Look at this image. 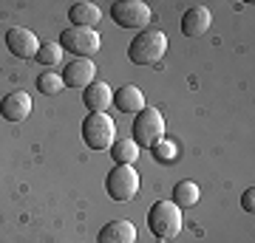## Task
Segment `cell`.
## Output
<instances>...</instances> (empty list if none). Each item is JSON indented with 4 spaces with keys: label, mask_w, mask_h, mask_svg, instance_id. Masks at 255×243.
Segmentation results:
<instances>
[{
    "label": "cell",
    "mask_w": 255,
    "mask_h": 243,
    "mask_svg": "<svg viewBox=\"0 0 255 243\" xmlns=\"http://www.w3.org/2000/svg\"><path fill=\"white\" fill-rule=\"evenodd\" d=\"M182 226H184L182 209L176 207L173 201H156L150 207V212H147V229L162 243L176 241L182 235Z\"/></svg>",
    "instance_id": "cell-1"
},
{
    "label": "cell",
    "mask_w": 255,
    "mask_h": 243,
    "mask_svg": "<svg viewBox=\"0 0 255 243\" xmlns=\"http://www.w3.org/2000/svg\"><path fill=\"white\" fill-rule=\"evenodd\" d=\"M167 51V37L159 28H145L128 45V60L136 65H156Z\"/></svg>",
    "instance_id": "cell-2"
},
{
    "label": "cell",
    "mask_w": 255,
    "mask_h": 243,
    "mask_svg": "<svg viewBox=\"0 0 255 243\" xmlns=\"http://www.w3.org/2000/svg\"><path fill=\"white\" fill-rule=\"evenodd\" d=\"M82 139L91 150H111L117 142V122L108 113H88L82 122Z\"/></svg>",
    "instance_id": "cell-3"
},
{
    "label": "cell",
    "mask_w": 255,
    "mask_h": 243,
    "mask_svg": "<svg viewBox=\"0 0 255 243\" xmlns=\"http://www.w3.org/2000/svg\"><path fill=\"white\" fill-rule=\"evenodd\" d=\"M105 189L114 201H130L139 192V172L133 164H117L105 178Z\"/></svg>",
    "instance_id": "cell-4"
},
{
    "label": "cell",
    "mask_w": 255,
    "mask_h": 243,
    "mask_svg": "<svg viewBox=\"0 0 255 243\" xmlns=\"http://www.w3.org/2000/svg\"><path fill=\"white\" fill-rule=\"evenodd\" d=\"M60 45H63V51L74 54L77 60H91V57L100 51V34H97L94 28L71 26L60 34Z\"/></svg>",
    "instance_id": "cell-5"
},
{
    "label": "cell",
    "mask_w": 255,
    "mask_h": 243,
    "mask_svg": "<svg viewBox=\"0 0 255 243\" xmlns=\"http://www.w3.org/2000/svg\"><path fill=\"white\" fill-rule=\"evenodd\" d=\"M164 139V119L159 108H145L133 119V142L136 147H153Z\"/></svg>",
    "instance_id": "cell-6"
},
{
    "label": "cell",
    "mask_w": 255,
    "mask_h": 243,
    "mask_svg": "<svg viewBox=\"0 0 255 243\" xmlns=\"http://www.w3.org/2000/svg\"><path fill=\"white\" fill-rule=\"evenodd\" d=\"M111 17L119 28H145L150 23V6L145 0H119L111 6Z\"/></svg>",
    "instance_id": "cell-7"
},
{
    "label": "cell",
    "mask_w": 255,
    "mask_h": 243,
    "mask_svg": "<svg viewBox=\"0 0 255 243\" xmlns=\"http://www.w3.org/2000/svg\"><path fill=\"white\" fill-rule=\"evenodd\" d=\"M6 45H9V51L17 60H34L37 51H40V40L31 28H23V26H14L6 31Z\"/></svg>",
    "instance_id": "cell-8"
},
{
    "label": "cell",
    "mask_w": 255,
    "mask_h": 243,
    "mask_svg": "<svg viewBox=\"0 0 255 243\" xmlns=\"http://www.w3.org/2000/svg\"><path fill=\"white\" fill-rule=\"evenodd\" d=\"M139 241V232H136V224L128 221V218H119V221H111L100 229L97 235V243H136Z\"/></svg>",
    "instance_id": "cell-9"
},
{
    "label": "cell",
    "mask_w": 255,
    "mask_h": 243,
    "mask_svg": "<svg viewBox=\"0 0 255 243\" xmlns=\"http://www.w3.org/2000/svg\"><path fill=\"white\" fill-rule=\"evenodd\" d=\"M65 88H88L91 82H97V65L91 60H71L63 71Z\"/></svg>",
    "instance_id": "cell-10"
},
{
    "label": "cell",
    "mask_w": 255,
    "mask_h": 243,
    "mask_svg": "<svg viewBox=\"0 0 255 243\" xmlns=\"http://www.w3.org/2000/svg\"><path fill=\"white\" fill-rule=\"evenodd\" d=\"M31 108L34 105H31V96H28L26 90H11L0 102V113H3L6 122H23V119H28Z\"/></svg>",
    "instance_id": "cell-11"
},
{
    "label": "cell",
    "mask_w": 255,
    "mask_h": 243,
    "mask_svg": "<svg viewBox=\"0 0 255 243\" xmlns=\"http://www.w3.org/2000/svg\"><path fill=\"white\" fill-rule=\"evenodd\" d=\"M114 108L119 113H130V116H136L142 110L147 108L145 105V93L136 88V85H122V88L114 90Z\"/></svg>",
    "instance_id": "cell-12"
},
{
    "label": "cell",
    "mask_w": 255,
    "mask_h": 243,
    "mask_svg": "<svg viewBox=\"0 0 255 243\" xmlns=\"http://www.w3.org/2000/svg\"><path fill=\"white\" fill-rule=\"evenodd\" d=\"M82 102L91 113H105V108L114 105V90H111L108 82H91L82 90Z\"/></svg>",
    "instance_id": "cell-13"
},
{
    "label": "cell",
    "mask_w": 255,
    "mask_h": 243,
    "mask_svg": "<svg viewBox=\"0 0 255 243\" xmlns=\"http://www.w3.org/2000/svg\"><path fill=\"white\" fill-rule=\"evenodd\" d=\"M210 11L204 6H190L182 17V34L184 37H201L210 28Z\"/></svg>",
    "instance_id": "cell-14"
},
{
    "label": "cell",
    "mask_w": 255,
    "mask_h": 243,
    "mask_svg": "<svg viewBox=\"0 0 255 243\" xmlns=\"http://www.w3.org/2000/svg\"><path fill=\"white\" fill-rule=\"evenodd\" d=\"M68 20H71V26L77 28H94L100 23V9L94 6V3H74L71 9H68Z\"/></svg>",
    "instance_id": "cell-15"
},
{
    "label": "cell",
    "mask_w": 255,
    "mask_h": 243,
    "mask_svg": "<svg viewBox=\"0 0 255 243\" xmlns=\"http://www.w3.org/2000/svg\"><path fill=\"white\" fill-rule=\"evenodd\" d=\"M201 198V189L196 181H179L173 187V204L179 209H187V207H196Z\"/></svg>",
    "instance_id": "cell-16"
},
{
    "label": "cell",
    "mask_w": 255,
    "mask_h": 243,
    "mask_svg": "<svg viewBox=\"0 0 255 243\" xmlns=\"http://www.w3.org/2000/svg\"><path fill=\"white\" fill-rule=\"evenodd\" d=\"M111 156H114L117 164H133L139 159V147L133 139H117L111 144Z\"/></svg>",
    "instance_id": "cell-17"
},
{
    "label": "cell",
    "mask_w": 255,
    "mask_h": 243,
    "mask_svg": "<svg viewBox=\"0 0 255 243\" xmlns=\"http://www.w3.org/2000/svg\"><path fill=\"white\" fill-rule=\"evenodd\" d=\"M150 150H153V159H156L159 164H173V162H179V144L170 142V139H162V142L153 144Z\"/></svg>",
    "instance_id": "cell-18"
},
{
    "label": "cell",
    "mask_w": 255,
    "mask_h": 243,
    "mask_svg": "<svg viewBox=\"0 0 255 243\" xmlns=\"http://www.w3.org/2000/svg\"><path fill=\"white\" fill-rule=\"evenodd\" d=\"M37 88H40V93H46V96H57V93L65 88V82H63V77H60V74L46 71V74H40Z\"/></svg>",
    "instance_id": "cell-19"
},
{
    "label": "cell",
    "mask_w": 255,
    "mask_h": 243,
    "mask_svg": "<svg viewBox=\"0 0 255 243\" xmlns=\"http://www.w3.org/2000/svg\"><path fill=\"white\" fill-rule=\"evenodd\" d=\"M37 63H43V65H57V63H63V45L60 43H40V51H37L34 57Z\"/></svg>",
    "instance_id": "cell-20"
},
{
    "label": "cell",
    "mask_w": 255,
    "mask_h": 243,
    "mask_svg": "<svg viewBox=\"0 0 255 243\" xmlns=\"http://www.w3.org/2000/svg\"><path fill=\"white\" fill-rule=\"evenodd\" d=\"M255 189L253 187H250V189H247V192H244V201H241V207H244L247 209V212H253V207H255Z\"/></svg>",
    "instance_id": "cell-21"
}]
</instances>
